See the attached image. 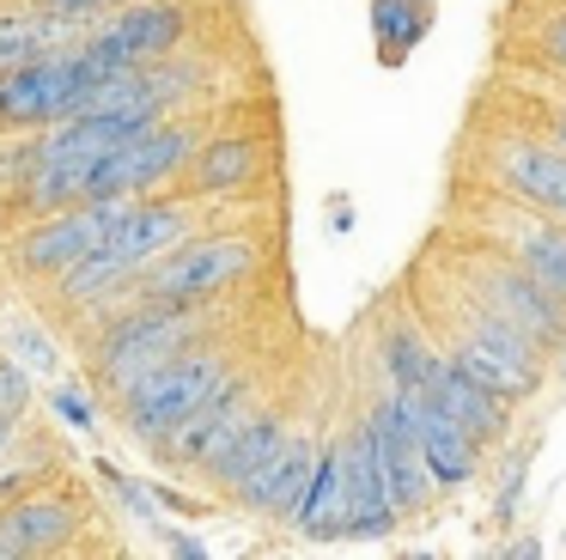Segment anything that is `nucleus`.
<instances>
[{
  "label": "nucleus",
  "instance_id": "obj_1",
  "mask_svg": "<svg viewBox=\"0 0 566 560\" xmlns=\"http://www.w3.org/2000/svg\"><path fill=\"white\" fill-rule=\"evenodd\" d=\"M196 231V207L189 201H128V214L111 226V238L98 243L92 256H80L67 274H55V299L62 304H98L111 299V292L135 287L140 274H147L159 256H171L177 243Z\"/></svg>",
  "mask_w": 566,
  "mask_h": 560
},
{
  "label": "nucleus",
  "instance_id": "obj_2",
  "mask_svg": "<svg viewBox=\"0 0 566 560\" xmlns=\"http://www.w3.org/2000/svg\"><path fill=\"white\" fill-rule=\"evenodd\" d=\"M444 353H451L463 372H475L493 396H505L512 408L536 402L542 384H548V372H554L548 348H536L517 323L493 317L488 304L457 292L451 280H444Z\"/></svg>",
  "mask_w": 566,
  "mask_h": 560
},
{
  "label": "nucleus",
  "instance_id": "obj_3",
  "mask_svg": "<svg viewBox=\"0 0 566 560\" xmlns=\"http://www.w3.org/2000/svg\"><path fill=\"white\" fill-rule=\"evenodd\" d=\"M232 372H238V365H232V353H226V348H201V341H196V348H184L177 360H165L159 372L140 377V384L116 402V408H123L128 438L147 445V450H159L165 438H171Z\"/></svg>",
  "mask_w": 566,
  "mask_h": 560
},
{
  "label": "nucleus",
  "instance_id": "obj_4",
  "mask_svg": "<svg viewBox=\"0 0 566 560\" xmlns=\"http://www.w3.org/2000/svg\"><path fill=\"white\" fill-rule=\"evenodd\" d=\"M201 335V304H165V299H140L128 317H116L104 329L98 348V390H111L116 402L153 377L165 360H177L184 348H196Z\"/></svg>",
  "mask_w": 566,
  "mask_h": 560
},
{
  "label": "nucleus",
  "instance_id": "obj_5",
  "mask_svg": "<svg viewBox=\"0 0 566 560\" xmlns=\"http://www.w3.org/2000/svg\"><path fill=\"white\" fill-rule=\"evenodd\" d=\"M451 287L469 292L475 304H488L493 317H505V323H517L536 348H560L566 341V304L554 299L542 280H530L524 268L512 262V256H500L493 243L469 238V250H457V268H451Z\"/></svg>",
  "mask_w": 566,
  "mask_h": 560
},
{
  "label": "nucleus",
  "instance_id": "obj_6",
  "mask_svg": "<svg viewBox=\"0 0 566 560\" xmlns=\"http://www.w3.org/2000/svg\"><path fill=\"white\" fill-rule=\"evenodd\" d=\"M256 256L262 250H256V238H250V231H208V238H196V231H189L171 256H159V262L135 280V287H140V299L208 304V299H220L226 287L250 280Z\"/></svg>",
  "mask_w": 566,
  "mask_h": 560
},
{
  "label": "nucleus",
  "instance_id": "obj_7",
  "mask_svg": "<svg viewBox=\"0 0 566 560\" xmlns=\"http://www.w3.org/2000/svg\"><path fill=\"white\" fill-rule=\"evenodd\" d=\"M92 85H98V73H92L80 37L38 61H19L0 73V128H50V122L74 116Z\"/></svg>",
  "mask_w": 566,
  "mask_h": 560
},
{
  "label": "nucleus",
  "instance_id": "obj_8",
  "mask_svg": "<svg viewBox=\"0 0 566 560\" xmlns=\"http://www.w3.org/2000/svg\"><path fill=\"white\" fill-rule=\"evenodd\" d=\"M128 201H135V195H86V201L62 207V214H38V226L13 243L19 274H25V280L67 274L80 256H92L104 238H111V226L128 214Z\"/></svg>",
  "mask_w": 566,
  "mask_h": 560
},
{
  "label": "nucleus",
  "instance_id": "obj_9",
  "mask_svg": "<svg viewBox=\"0 0 566 560\" xmlns=\"http://www.w3.org/2000/svg\"><path fill=\"white\" fill-rule=\"evenodd\" d=\"M475 238L493 243L500 256H512L530 280H542V287L566 304V219L536 214V207H524V201L493 189L488 207L475 214Z\"/></svg>",
  "mask_w": 566,
  "mask_h": 560
},
{
  "label": "nucleus",
  "instance_id": "obj_10",
  "mask_svg": "<svg viewBox=\"0 0 566 560\" xmlns=\"http://www.w3.org/2000/svg\"><path fill=\"white\" fill-rule=\"evenodd\" d=\"M184 37H189V12L177 7V0H140V7H123L116 19L92 24V31L80 37V49H86L92 73L111 80V73H128V68H147V61L177 55Z\"/></svg>",
  "mask_w": 566,
  "mask_h": 560
},
{
  "label": "nucleus",
  "instance_id": "obj_11",
  "mask_svg": "<svg viewBox=\"0 0 566 560\" xmlns=\"http://www.w3.org/2000/svg\"><path fill=\"white\" fill-rule=\"evenodd\" d=\"M208 141V134L196 128V122H153V128H135L123 146H111V153L98 158V170H92V195H147L159 189V183H171L177 170H189V158H196V146Z\"/></svg>",
  "mask_w": 566,
  "mask_h": 560
},
{
  "label": "nucleus",
  "instance_id": "obj_12",
  "mask_svg": "<svg viewBox=\"0 0 566 560\" xmlns=\"http://www.w3.org/2000/svg\"><path fill=\"white\" fill-rule=\"evenodd\" d=\"M366 433H371V450H378V469H384V487H390L396 511L415 518V511L432 506V475H427V457H420V433H415V390H384L378 402L366 408Z\"/></svg>",
  "mask_w": 566,
  "mask_h": 560
},
{
  "label": "nucleus",
  "instance_id": "obj_13",
  "mask_svg": "<svg viewBox=\"0 0 566 560\" xmlns=\"http://www.w3.org/2000/svg\"><path fill=\"white\" fill-rule=\"evenodd\" d=\"M488 177H493V189L512 195V201L566 219V146H554L548 134H530V128L493 134Z\"/></svg>",
  "mask_w": 566,
  "mask_h": 560
},
{
  "label": "nucleus",
  "instance_id": "obj_14",
  "mask_svg": "<svg viewBox=\"0 0 566 560\" xmlns=\"http://www.w3.org/2000/svg\"><path fill=\"white\" fill-rule=\"evenodd\" d=\"M335 445H342V511H347V542H384V536H396L402 511H396L390 487H384L378 450H371V433H366V414H359L347 433H335Z\"/></svg>",
  "mask_w": 566,
  "mask_h": 560
},
{
  "label": "nucleus",
  "instance_id": "obj_15",
  "mask_svg": "<svg viewBox=\"0 0 566 560\" xmlns=\"http://www.w3.org/2000/svg\"><path fill=\"white\" fill-rule=\"evenodd\" d=\"M256 402H262V390L250 384L244 372H232V377H226V384L213 390L208 402H201L196 414H189L184 426H177L171 438H165L159 450L177 463V469H208V463H213V450H220L226 438H232L238 426L250 421V414H256Z\"/></svg>",
  "mask_w": 566,
  "mask_h": 560
},
{
  "label": "nucleus",
  "instance_id": "obj_16",
  "mask_svg": "<svg viewBox=\"0 0 566 560\" xmlns=\"http://www.w3.org/2000/svg\"><path fill=\"white\" fill-rule=\"evenodd\" d=\"M311 463H317V433L286 421L281 445H274L269 457L256 463V469H250V481L238 487L232 499H238L244 511H256V518L286 523V511L298 506V494H305V481H311Z\"/></svg>",
  "mask_w": 566,
  "mask_h": 560
},
{
  "label": "nucleus",
  "instance_id": "obj_17",
  "mask_svg": "<svg viewBox=\"0 0 566 560\" xmlns=\"http://www.w3.org/2000/svg\"><path fill=\"white\" fill-rule=\"evenodd\" d=\"M427 396L439 402V408L451 414V421L463 426V433L475 438L481 450H493V445H505V438H512V402L493 396V390L481 384L475 372H463V365H457L451 353L439 360V372H432Z\"/></svg>",
  "mask_w": 566,
  "mask_h": 560
},
{
  "label": "nucleus",
  "instance_id": "obj_18",
  "mask_svg": "<svg viewBox=\"0 0 566 560\" xmlns=\"http://www.w3.org/2000/svg\"><path fill=\"white\" fill-rule=\"evenodd\" d=\"M415 433H420V457H427V475H432L439 494H457V487H469L481 475V457H488V450H481L427 390H415Z\"/></svg>",
  "mask_w": 566,
  "mask_h": 560
},
{
  "label": "nucleus",
  "instance_id": "obj_19",
  "mask_svg": "<svg viewBox=\"0 0 566 560\" xmlns=\"http://www.w3.org/2000/svg\"><path fill=\"white\" fill-rule=\"evenodd\" d=\"M80 536V506L62 494H38V499H13L0 506V560L19 554H55Z\"/></svg>",
  "mask_w": 566,
  "mask_h": 560
},
{
  "label": "nucleus",
  "instance_id": "obj_20",
  "mask_svg": "<svg viewBox=\"0 0 566 560\" xmlns=\"http://www.w3.org/2000/svg\"><path fill=\"white\" fill-rule=\"evenodd\" d=\"M293 536L305 542H347V511H342V445L323 438L317 445V463H311V481L298 494V506L286 511Z\"/></svg>",
  "mask_w": 566,
  "mask_h": 560
},
{
  "label": "nucleus",
  "instance_id": "obj_21",
  "mask_svg": "<svg viewBox=\"0 0 566 560\" xmlns=\"http://www.w3.org/2000/svg\"><path fill=\"white\" fill-rule=\"evenodd\" d=\"M281 433H286V414L269 408V402H256V414H250V421L238 426V433L226 438L220 450H213V463H208L201 475H208L213 487H226V494H238V487L250 481V469H256V463L269 457L274 445H281Z\"/></svg>",
  "mask_w": 566,
  "mask_h": 560
},
{
  "label": "nucleus",
  "instance_id": "obj_22",
  "mask_svg": "<svg viewBox=\"0 0 566 560\" xmlns=\"http://www.w3.org/2000/svg\"><path fill=\"white\" fill-rule=\"evenodd\" d=\"M256 170H262V141H250V134L201 141L196 158H189V183H196V195H238V189H250Z\"/></svg>",
  "mask_w": 566,
  "mask_h": 560
},
{
  "label": "nucleus",
  "instance_id": "obj_23",
  "mask_svg": "<svg viewBox=\"0 0 566 560\" xmlns=\"http://www.w3.org/2000/svg\"><path fill=\"white\" fill-rule=\"evenodd\" d=\"M86 31V19H62V12H0V73L19 68V61H38L50 55V49L74 43V37Z\"/></svg>",
  "mask_w": 566,
  "mask_h": 560
},
{
  "label": "nucleus",
  "instance_id": "obj_24",
  "mask_svg": "<svg viewBox=\"0 0 566 560\" xmlns=\"http://www.w3.org/2000/svg\"><path fill=\"white\" fill-rule=\"evenodd\" d=\"M444 348L427 335L420 323H390L378 335V365H384V384L396 390H427L432 372H439Z\"/></svg>",
  "mask_w": 566,
  "mask_h": 560
},
{
  "label": "nucleus",
  "instance_id": "obj_25",
  "mask_svg": "<svg viewBox=\"0 0 566 560\" xmlns=\"http://www.w3.org/2000/svg\"><path fill=\"white\" fill-rule=\"evenodd\" d=\"M432 31L427 0H371V37H378V61L402 68L408 49H420V37Z\"/></svg>",
  "mask_w": 566,
  "mask_h": 560
},
{
  "label": "nucleus",
  "instance_id": "obj_26",
  "mask_svg": "<svg viewBox=\"0 0 566 560\" xmlns=\"http://www.w3.org/2000/svg\"><path fill=\"white\" fill-rule=\"evenodd\" d=\"M25 408H31V377H25V365H19V360H0V414H7V421H19Z\"/></svg>",
  "mask_w": 566,
  "mask_h": 560
},
{
  "label": "nucleus",
  "instance_id": "obj_27",
  "mask_svg": "<svg viewBox=\"0 0 566 560\" xmlns=\"http://www.w3.org/2000/svg\"><path fill=\"white\" fill-rule=\"evenodd\" d=\"M43 12H62V19H98L111 7H128V0H38Z\"/></svg>",
  "mask_w": 566,
  "mask_h": 560
},
{
  "label": "nucleus",
  "instance_id": "obj_28",
  "mask_svg": "<svg viewBox=\"0 0 566 560\" xmlns=\"http://www.w3.org/2000/svg\"><path fill=\"white\" fill-rule=\"evenodd\" d=\"M536 122H542V134H548L554 146H566V97H542Z\"/></svg>",
  "mask_w": 566,
  "mask_h": 560
},
{
  "label": "nucleus",
  "instance_id": "obj_29",
  "mask_svg": "<svg viewBox=\"0 0 566 560\" xmlns=\"http://www.w3.org/2000/svg\"><path fill=\"white\" fill-rule=\"evenodd\" d=\"M530 450H536V445H530ZM530 450H524V463H517V469L505 475V494H500V518H512V506H517V499H524V469H530Z\"/></svg>",
  "mask_w": 566,
  "mask_h": 560
},
{
  "label": "nucleus",
  "instance_id": "obj_30",
  "mask_svg": "<svg viewBox=\"0 0 566 560\" xmlns=\"http://www.w3.org/2000/svg\"><path fill=\"white\" fill-rule=\"evenodd\" d=\"M542 43H548V55L566 61V12H554V19L542 24Z\"/></svg>",
  "mask_w": 566,
  "mask_h": 560
},
{
  "label": "nucleus",
  "instance_id": "obj_31",
  "mask_svg": "<svg viewBox=\"0 0 566 560\" xmlns=\"http://www.w3.org/2000/svg\"><path fill=\"white\" fill-rule=\"evenodd\" d=\"M55 408H62L67 421H74V426H92V408H86V402H80V396H67V390H55Z\"/></svg>",
  "mask_w": 566,
  "mask_h": 560
},
{
  "label": "nucleus",
  "instance_id": "obj_32",
  "mask_svg": "<svg viewBox=\"0 0 566 560\" xmlns=\"http://www.w3.org/2000/svg\"><path fill=\"white\" fill-rule=\"evenodd\" d=\"M7 450H13V421L0 414V457H7Z\"/></svg>",
  "mask_w": 566,
  "mask_h": 560
},
{
  "label": "nucleus",
  "instance_id": "obj_33",
  "mask_svg": "<svg viewBox=\"0 0 566 560\" xmlns=\"http://www.w3.org/2000/svg\"><path fill=\"white\" fill-rule=\"evenodd\" d=\"M554 372L566 377V341H560V348H554Z\"/></svg>",
  "mask_w": 566,
  "mask_h": 560
}]
</instances>
